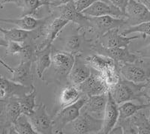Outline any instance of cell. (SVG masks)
<instances>
[{
	"mask_svg": "<svg viewBox=\"0 0 150 134\" xmlns=\"http://www.w3.org/2000/svg\"><path fill=\"white\" fill-rule=\"evenodd\" d=\"M139 58L133 62L120 63L116 65L120 76L137 84L146 83L150 78V61Z\"/></svg>",
	"mask_w": 150,
	"mask_h": 134,
	"instance_id": "cell-1",
	"label": "cell"
},
{
	"mask_svg": "<svg viewBox=\"0 0 150 134\" xmlns=\"http://www.w3.org/2000/svg\"><path fill=\"white\" fill-rule=\"evenodd\" d=\"M144 84L134 83L120 76L117 83L110 89L109 92L118 105L130 100H145L143 96Z\"/></svg>",
	"mask_w": 150,
	"mask_h": 134,
	"instance_id": "cell-2",
	"label": "cell"
},
{
	"mask_svg": "<svg viewBox=\"0 0 150 134\" xmlns=\"http://www.w3.org/2000/svg\"><path fill=\"white\" fill-rule=\"evenodd\" d=\"M52 64L49 69L51 70L55 82L61 83L68 79V76L74 62V54L68 51L52 49Z\"/></svg>",
	"mask_w": 150,
	"mask_h": 134,
	"instance_id": "cell-3",
	"label": "cell"
},
{
	"mask_svg": "<svg viewBox=\"0 0 150 134\" xmlns=\"http://www.w3.org/2000/svg\"><path fill=\"white\" fill-rule=\"evenodd\" d=\"M87 96L83 95L76 103L60 109L53 118V133H63L65 127L77 118L86 102Z\"/></svg>",
	"mask_w": 150,
	"mask_h": 134,
	"instance_id": "cell-4",
	"label": "cell"
},
{
	"mask_svg": "<svg viewBox=\"0 0 150 134\" xmlns=\"http://www.w3.org/2000/svg\"><path fill=\"white\" fill-rule=\"evenodd\" d=\"M67 126H69L68 133H100L103 127V119L94 117L84 111H80V116Z\"/></svg>",
	"mask_w": 150,
	"mask_h": 134,
	"instance_id": "cell-5",
	"label": "cell"
},
{
	"mask_svg": "<svg viewBox=\"0 0 150 134\" xmlns=\"http://www.w3.org/2000/svg\"><path fill=\"white\" fill-rule=\"evenodd\" d=\"M88 17L89 25L84 30L94 33L96 36V39L108 32V31L114 29H120L125 25V18H120L113 16H102L98 17Z\"/></svg>",
	"mask_w": 150,
	"mask_h": 134,
	"instance_id": "cell-6",
	"label": "cell"
},
{
	"mask_svg": "<svg viewBox=\"0 0 150 134\" xmlns=\"http://www.w3.org/2000/svg\"><path fill=\"white\" fill-rule=\"evenodd\" d=\"M91 49L97 54L108 56L113 59L116 65L120 63L133 62L139 58L137 54L130 52L128 47L107 48L101 45L97 40H93Z\"/></svg>",
	"mask_w": 150,
	"mask_h": 134,
	"instance_id": "cell-7",
	"label": "cell"
},
{
	"mask_svg": "<svg viewBox=\"0 0 150 134\" xmlns=\"http://www.w3.org/2000/svg\"><path fill=\"white\" fill-rule=\"evenodd\" d=\"M53 7L50 14L53 17H61L70 23H74L82 29H86L89 25V20L86 16L78 11L75 7L74 1L59 6H49Z\"/></svg>",
	"mask_w": 150,
	"mask_h": 134,
	"instance_id": "cell-8",
	"label": "cell"
},
{
	"mask_svg": "<svg viewBox=\"0 0 150 134\" xmlns=\"http://www.w3.org/2000/svg\"><path fill=\"white\" fill-rule=\"evenodd\" d=\"M28 117L38 134L53 133V118L47 112L45 104L42 103L38 104L34 112Z\"/></svg>",
	"mask_w": 150,
	"mask_h": 134,
	"instance_id": "cell-9",
	"label": "cell"
},
{
	"mask_svg": "<svg viewBox=\"0 0 150 134\" xmlns=\"http://www.w3.org/2000/svg\"><path fill=\"white\" fill-rule=\"evenodd\" d=\"M125 20L128 26L149 22L150 11L137 0H128L125 8Z\"/></svg>",
	"mask_w": 150,
	"mask_h": 134,
	"instance_id": "cell-10",
	"label": "cell"
},
{
	"mask_svg": "<svg viewBox=\"0 0 150 134\" xmlns=\"http://www.w3.org/2000/svg\"><path fill=\"white\" fill-rule=\"evenodd\" d=\"M140 38L139 35L125 36L120 32V29H114L97 38L98 41L103 47L107 48L128 47L129 44L135 40Z\"/></svg>",
	"mask_w": 150,
	"mask_h": 134,
	"instance_id": "cell-11",
	"label": "cell"
},
{
	"mask_svg": "<svg viewBox=\"0 0 150 134\" xmlns=\"http://www.w3.org/2000/svg\"><path fill=\"white\" fill-rule=\"evenodd\" d=\"M92 69L86 61L83 53L74 55V62L68 76L69 84L79 85L91 75Z\"/></svg>",
	"mask_w": 150,
	"mask_h": 134,
	"instance_id": "cell-12",
	"label": "cell"
},
{
	"mask_svg": "<svg viewBox=\"0 0 150 134\" xmlns=\"http://www.w3.org/2000/svg\"><path fill=\"white\" fill-rule=\"evenodd\" d=\"M45 29V39L39 45H38V50L53 46V41L59 36L63 29L70 22L61 17H53Z\"/></svg>",
	"mask_w": 150,
	"mask_h": 134,
	"instance_id": "cell-13",
	"label": "cell"
},
{
	"mask_svg": "<svg viewBox=\"0 0 150 134\" xmlns=\"http://www.w3.org/2000/svg\"><path fill=\"white\" fill-rule=\"evenodd\" d=\"M77 86L83 95L87 97L103 95L109 92L104 80L96 71H92L90 76Z\"/></svg>",
	"mask_w": 150,
	"mask_h": 134,
	"instance_id": "cell-14",
	"label": "cell"
},
{
	"mask_svg": "<svg viewBox=\"0 0 150 134\" xmlns=\"http://www.w3.org/2000/svg\"><path fill=\"white\" fill-rule=\"evenodd\" d=\"M53 15L50 14L49 16L42 17V18H36L33 16H21V18L16 19H2L0 21L6 23L14 24L17 25L19 29L26 31H33L38 29L45 28L49 23L50 21L53 18Z\"/></svg>",
	"mask_w": 150,
	"mask_h": 134,
	"instance_id": "cell-15",
	"label": "cell"
},
{
	"mask_svg": "<svg viewBox=\"0 0 150 134\" xmlns=\"http://www.w3.org/2000/svg\"><path fill=\"white\" fill-rule=\"evenodd\" d=\"M46 28V27H45ZM45 28L38 29L33 31H26L19 28L4 29L0 27V32L8 41H15L18 43L26 42L29 41H35L45 35Z\"/></svg>",
	"mask_w": 150,
	"mask_h": 134,
	"instance_id": "cell-16",
	"label": "cell"
},
{
	"mask_svg": "<svg viewBox=\"0 0 150 134\" xmlns=\"http://www.w3.org/2000/svg\"><path fill=\"white\" fill-rule=\"evenodd\" d=\"M86 17H98L102 16H113L120 18H125V15L121 10L111 2H105L103 0H98L92 5L82 12Z\"/></svg>",
	"mask_w": 150,
	"mask_h": 134,
	"instance_id": "cell-17",
	"label": "cell"
},
{
	"mask_svg": "<svg viewBox=\"0 0 150 134\" xmlns=\"http://www.w3.org/2000/svg\"><path fill=\"white\" fill-rule=\"evenodd\" d=\"M120 118L119 105L116 103L112 95L108 92V97L104 116L103 118V127L100 133L108 134L117 124Z\"/></svg>",
	"mask_w": 150,
	"mask_h": 134,
	"instance_id": "cell-18",
	"label": "cell"
},
{
	"mask_svg": "<svg viewBox=\"0 0 150 134\" xmlns=\"http://www.w3.org/2000/svg\"><path fill=\"white\" fill-rule=\"evenodd\" d=\"M84 58L89 67L98 72L101 76L106 74L111 71L117 69L114 60L108 56L95 53L85 56Z\"/></svg>",
	"mask_w": 150,
	"mask_h": 134,
	"instance_id": "cell-19",
	"label": "cell"
},
{
	"mask_svg": "<svg viewBox=\"0 0 150 134\" xmlns=\"http://www.w3.org/2000/svg\"><path fill=\"white\" fill-rule=\"evenodd\" d=\"M108 92L100 95H94L87 97L86 102L81 109V111L86 112L91 116L98 118H104L107 102H108Z\"/></svg>",
	"mask_w": 150,
	"mask_h": 134,
	"instance_id": "cell-20",
	"label": "cell"
},
{
	"mask_svg": "<svg viewBox=\"0 0 150 134\" xmlns=\"http://www.w3.org/2000/svg\"><path fill=\"white\" fill-rule=\"evenodd\" d=\"M31 89L32 88L17 83L0 74V95L2 98L20 97Z\"/></svg>",
	"mask_w": 150,
	"mask_h": 134,
	"instance_id": "cell-21",
	"label": "cell"
},
{
	"mask_svg": "<svg viewBox=\"0 0 150 134\" xmlns=\"http://www.w3.org/2000/svg\"><path fill=\"white\" fill-rule=\"evenodd\" d=\"M33 64V61H21L18 66L14 68L11 80L29 88L34 87V76L32 72Z\"/></svg>",
	"mask_w": 150,
	"mask_h": 134,
	"instance_id": "cell-22",
	"label": "cell"
},
{
	"mask_svg": "<svg viewBox=\"0 0 150 134\" xmlns=\"http://www.w3.org/2000/svg\"><path fill=\"white\" fill-rule=\"evenodd\" d=\"M80 28L77 26L76 32L70 35L65 38V45L67 48V51L73 53H82V49L84 44L92 41L91 39H87L86 37V31L83 30V32H79Z\"/></svg>",
	"mask_w": 150,
	"mask_h": 134,
	"instance_id": "cell-23",
	"label": "cell"
},
{
	"mask_svg": "<svg viewBox=\"0 0 150 134\" xmlns=\"http://www.w3.org/2000/svg\"><path fill=\"white\" fill-rule=\"evenodd\" d=\"M82 96L83 95L77 85L69 84L65 86L62 89L59 97L60 109L76 103Z\"/></svg>",
	"mask_w": 150,
	"mask_h": 134,
	"instance_id": "cell-24",
	"label": "cell"
},
{
	"mask_svg": "<svg viewBox=\"0 0 150 134\" xmlns=\"http://www.w3.org/2000/svg\"><path fill=\"white\" fill-rule=\"evenodd\" d=\"M53 46L48 47L41 50H37L36 53V73L39 79H43L45 72L51 66V52Z\"/></svg>",
	"mask_w": 150,
	"mask_h": 134,
	"instance_id": "cell-25",
	"label": "cell"
},
{
	"mask_svg": "<svg viewBox=\"0 0 150 134\" xmlns=\"http://www.w3.org/2000/svg\"><path fill=\"white\" fill-rule=\"evenodd\" d=\"M36 96H37V91H36L35 87L34 86L28 93L18 97L22 114L29 116L34 112L35 109L38 106L35 103Z\"/></svg>",
	"mask_w": 150,
	"mask_h": 134,
	"instance_id": "cell-26",
	"label": "cell"
},
{
	"mask_svg": "<svg viewBox=\"0 0 150 134\" xmlns=\"http://www.w3.org/2000/svg\"><path fill=\"white\" fill-rule=\"evenodd\" d=\"M150 104H136L132 100L126 101L119 105L120 111V118L119 121L125 120L128 118H131L141 109H146L149 108Z\"/></svg>",
	"mask_w": 150,
	"mask_h": 134,
	"instance_id": "cell-27",
	"label": "cell"
},
{
	"mask_svg": "<svg viewBox=\"0 0 150 134\" xmlns=\"http://www.w3.org/2000/svg\"><path fill=\"white\" fill-rule=\"evenodd\" d=\"M10 133L38 134V133L33 128L29 117L26 115L21 114L11 128Z\"/></svg>",
	"mask_w": 150,
	"mask_h": 134,
	"instance_id": "cell-28",
	"label": "cell"
},
{
	"mask_svg": "<svg viewBox=\"0 0 150 134\" xmlns=\"http://www.w3.org/2000/svg\"><path fill=\"white\" fill-rule=\"evenodd\" d=\"M17 6L22 9L21 16H33L35 17L38 11L45 6L40 0H21Z\"/></svg>",
	"mask_w": 150,
	"mask_h": 134,
	"instance_id": "cell-29",
	"label": "cell"
},
{
	"mask_svg": "<svg viewBox=\"0 0 150 134\" xmlns=\"http://www.w3.org/2000/svg\"><path fill=\"white\" fill-rule=\"evenodd\" d=\"M38 45L35 41H29L23 43V49L19 54V57L22 61H33L35 63L36 59V53Z\"/></svg>",
	"mask_w": 150,
	"mask_h": 134,
	"instance_id": "cell-30",
	"label": "cell"
},
{
	"mask_svg": "<svg viewBox=\"0 0 150 134\" xmlns=\"http://www.w3.org/2000/svg\"><path fill=\"white\" fill-rule=\"evenodd\" d=\"M134 33H140L143 35V37L146 38V36H150V21L149 22L142 23L135 25L128 26L125 29L121 32L122 35L128 36Z\"/></svg>",
	"mask_w": 150,
	"mask_h": 134,
	"instance_id": "cell-31",
	"label": "cell"
},
{
	"mask_svg": "<svg viewBox=\"0 0 150 134\" xmlns=\"http://www.w3.org/2000/svg\"><path fill=\"white\" fill-rule=\"evenodd\" d=\"M23 49V44L15 41H8L6 47V56H19Z\"/></svg>",
	"mask_w": 150,
	"mask_h": 134,
	"instance_id": "cell-32",
	"label": "cell"
},
{
	"mask_svg": "<svg viewBox=\"0 0 150 134\" xmlns=\"http://www.w3.org/2000/svg\"><path fill=\"white\" fill-rule=\"evenodd\" d=\"M96 1H98V0H76V1H74V5L77 10L82 13L85 9L89 8L90 5H92ZM103 1L110 2L109 0H103Z\"/></svg>",
	"mask_w": 150,
	"mask_h": 134,
	"instance_id": "cell-33",
	"label": "cell"
},
{
	"mask_svg": "<svg viewBox=\"0 0 150 134\" xmlns=\"http://www.w3.org/2000/svg\"><path fill=\"white\" fill-rule=\"evenodd\" d=\"M110 2L116 6L117 8L120 9L122 11L123 14L125 15V8L128 5V0H109Z\"/></svg>",
	"mask_w": 150,
	"mask_h": 134,
	"instance_id": "cell-34",
	"label": "cell"
},
{
	"mask_svg": "<svg viewBox=\"0 0 150 134\" xmlns=\"http://www.w3.org/2000/svg\"><path fill=\"white\" fill-rule=\"evenodd\" d=\"M136 53L141 58L150 59V44H149L147 46L144 47L142 49L136 51Z\"/></svg>",
	"mask_w": 150,
	"mask_h": 134,
	"instance_id": "cell-35",
	"label": "cell"
},
{
	"mask_svg": "<svg viewBox=\"0 0 150 134\" xmlns=\"http://www.w3.org/2000/svg\"><path fill=\"white\" fill-rule=\"evenodd\" d=\"M143 96L144 100L147 101V103L150 104V78L144 84L143 88Z\"/></svg>",
	"mask_w": 150,
	"mask_h": 134,
	"instance_id": "cell-36",
	"label": "cell"
},
{
	"mask_svg": "<svg viewBox=\"0 0 150 134\" xmlns=\"http://www.w3.org/2000/svg\"><path fill=\"white\" fill-rule=\"evenodd\" d=\"M0 65H2V66L3 67V68H5V69L7 70V71L9 72V73H13V71H14V68H12L10 66V65H8L7 63L5 62V61H4L3 59H1V58H0Z\"/></svg>",
	"mask_w": 150,
	"mask_h": 134,
	"instance_id": "cell-37",
	"label": "cell"
},
{
	"mask_svg": "<svg viewBox=\"0 0 150 134\" xmlns=\"http://www.w3.org/2000/svg\"><path fill=\"white\" fill-rule=\"evenodd\" d=\"M7 104V98H0V116L3 112Z\"/></svg>",
	"mask_w": 150,
	"mask_h": 134,
	"instance_id": "cell-38",
	"label": "cell"
},
{
	"mask_svg": "<svg viewBox=\"0 0 150 134\" xmlns=\"http://www.w3.org/2000/svg\"><path fill=\"white\" fill-rule=\"evenodd\" d=\"M74 1V0H56L55 2L52 6H59L62 5H65V4L68 3V2Z\"/></svg>",
	"mask_w": 150,
	"mask_h": 134,
	"instance_id": "cell-39",
	"label": "cell"
},
{
	"mask_svg": "<svg viewBox=\"0 0 150 134\" xmlns=\"http://www.w3.org/2000/svg\"><path fill=\"white\" fill-rule=\"evenodd\" d=\"M21 0H0V5H4L7 3H15L16 5L20 2Z\"/></svg>",
	"mask_w": 150,
	"mask_h": 134,
	"instance_id": "cell-40",
	"label": "cell"
},
{
	"mask_svg": "<svg viewBox=\"0 0 150 134\" xmlns=\"http://www.w3.org/2000/svg\"><path fill=\"white\" fill-rule=\"evenodd\" d=\"M8 41L5 39L4 37H0V47H7Z\"/></svg>",
	"mask_w": 150,
	"mask_h": 134,
	"instance_id": "cell-41",
	"label": "cell"
},
{
	"mask_svg": "<svg viewBox=\"0 0 150 134\" xmlns=\"http://www.w3.org/2000/svg\"><path fill=\"white\" fill-rule=\"evenodd\" d=\"M138 2L143 4L147 9L150 11V0H137Z\"/></svg>",
	"mask_w": 150,
	"mask_h": 134,
	"instance_id": "cell-42",
	"label": "cell"
},
{
	"mask_svg": "<svg viewBox=\"0 0 150 134\" xmlns=\"http://www.w3.org/2000/svg\"><path fill=\"white\" fill-rule=\"evenodd\" d=\"M45 6H52L56 0H40Z\"/></svg>",
	"mask_w": 150,
	"mask_h": 134,
	"instance_id": "cell-43",
	"label": "cell"
},
{
	"mask_svg": "<svg viewBox=\"0 0 150 134\" xmlns=\"http://www.w3.org/2000/svg\"><path fill=\"white\" fill-rule=\"evenodd\" d=\"M149 109H150V107H149ZM149 121H150V115H149Z\"/></svg>",
	"mask_w": 150,
	"mask_h": 134,
	"instance_id": "cell-44",
	"label": "cell"
},
{
	"mask_svg": "<svg viewBox=\"0 0 150 134\" xmlns=\"http://www.w3.org/2000/svg\"><path fill=\"white\" fill-rule=\"evenodd\" d=\"M0 98H2V97H1V95H0Z\"/></svg>",
	"mask_w": 150,
	"mask_h": 134,
	"instance_id": "cell-45",
	"label": "cell"
},
{
	"mask_svg": "<svg viewBox=\"0 0 150 134\" xmlns=\"http://www.w3.org/2000/svg\"><path fill=\"white\" fill-rule=\"evenodd\" d=\"M74 1H76V0H74Z\"/></svg>",
	"mask_w": 150,
	"mask_h": 134,
	"instance_id": "cell-46",
	"label": "cell"
}]
</instances>
